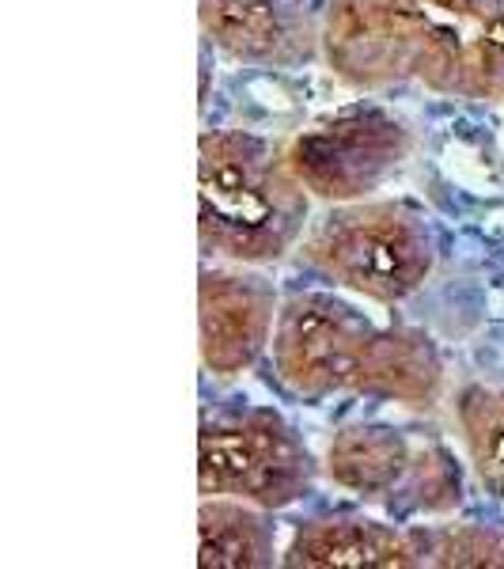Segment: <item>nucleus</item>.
<instances>
[{
    "instance_id": "nucleus-11",
    "label": "nucleus",
    "mask_w": 504,
    "mask_h": 569,
    "mask_svg": "<svg viewBox=\"0 0 504 569\" xmlns=\"http://www.w3.org/2000/svg\"><path fill=\"white\" fill-rule=\"evenodd\" d=\"M201 569H270L281 566L278 525L270 509L240 498H201L198 505Z\"/></svg>"
},
{
    "instance_id": "nucleus-5",
    "label": "nucleus",
    "mask_w": 504,
    "mask_h": 569,
    "mask_svg": "<svg viewBox=\"0 0 504 569\" xmlns=\"http://www.w3.org/2000/svg\"><path fill=\"white\" fill-rule=\"evenodd\" d=\"M319 482L304 437L270 407H220L201 415L198 493L240 498L259 509H289Z\"/></svg>"
},
{
    "instance_id": "nucleus-3",
    "label": "nucleus",
    "mask_w": 504,
    "mask_h": 569,
    "mask_svg": "<svg viewBox=\"0 0 504 569\" xmlns=\"http://www.w3.org/2000/svg\"><path fill=\"white\" fill-rule=\"evenodd\" d=\"M308 187L285 144L246 130H205L198 141V243L235 266L278 262L304 240Z\"/></svg>"
},
{
    "instance_id": "nucleus-12",
    "label": "nucleus",
    "mask_w": 504,
    "mask_h": 569,
    "mask_svg": "<svg viewBox=\"0 0 504 569\" xmlns=\"http://www.w3.org/2000/svg\"><path fill=\"white\" fill-rule=\"evenodd\" d=\"M455 421L478 482L504 501V388L466 383L455 395Z\"/></svg>"
},
{
    "instance_id": "nucleus-10",
    "label": "nucleus",
    "mask_w": 504,
    "mask_h": 569,
    "mask_svg": "<svg viewBox=\"0 0 504 569\" xmlns=\"http://www.w3.org/2000/svg\"><path fill=\"white\" fill-rule=\"evenodd\" d=\"M281 566L292 569H334V566H380L410 569L425 566L417 528H402L369 512H323L300 520Z\"/></svg>"
},
{
    "instance_id": "nucleus-6",
    "label": "nucleus",
    "mask_w": 504,
    "mask_h": 569,
    "mask_svg": "<svg viewBox=\"0 0 504 569\" xmlns=\"http://www.w3.org/2000/svg\"><path fill=\"white\" fill-rule=\"evenodd\" d=\"M326 475L337 490L395 520L444 517L463 505V471L440 440L383 421H350L326 445Z\"/></svg>"
},
{
    "instance_id": "nucleus-9",
    "label": "nucleus",
    "mask_w": 504,
    "mask_h": 569,
    "mask_svg": "<svg viewBox=\"0 0 504 569\" xmlns=\"http://www.w3.org/2000/svg\"><path fill=\"white\" fill-rule=\"evenodd\" d=\"M319 0H198L205 42L259 69H304L323 58Z\"/></svg>"
},
{
    "instance_id": "nucleus-13",
    "label": "nucleus",
    "mask_w": 504,
    "mask_h": 569,
    "mask_svg": "<svg viewBox=\"0 0 504 569\" xmlns=\"http://www.w3.org/2000/svg\"><path fill=\"white\" fill-rule=\"evenodd\" d=\"M425 566H490L504 569V528L493 525H447L417 528Z\"/></svg>"
},
{
    "instance_id": "nucleus-8",
    "label": "nucleus",
    "mask_w": 504,
    "mask_h": 569,
    "mask_svg": "<svg viewBox=\"0 0 504 569\" xmlns=\"http://www.w3.org/2000/svg\"><path fill=\"white\" fill-rule=\"evenodd\" d=\"M281 297L270 278L251 266L201 270L198 278V350L216 380L254 369L278 330Z\"/></svg>"
},
{
    "instance_id": "nucleus-7",
    "label": "nucleus",
    "mask_w": 504,
    "mask_h": 569,
    "mask_svg": "<svg viewBox=\"0 0 504 569\" xmlns=\"http://www.w3.org/2000/svg\"><path fill=\"white\" fill-rule=\"evenodd\" d=\"M410 126L383 107H350L285 141L296 179L326 206L369 198L410 160Z\"/></svg>"
},
{
    "instance_id": "nucleus-4",
    "label": "nucleus",
    "mask_w": 504,
    "mask_h": 569,
    "mask_svg": "<svg viewBox=\"0 0 504 569\" xmlns=\"http://www.w3.org/2000/svg\"><path fill=\"white\" fill-rule=\"evenodd\" d=\"M308 270L375 305L414 297L436 266V236L406 201L361 198L330 206L300 243Z\"/></svg>"
},
{
    "instance_id": "nucleus-2",
    "label": "nucleus",
    "mask_w": 504,
    "mask_h": 569,
    "mask_svg": "<svg viewBox=\"0 0 504 569\" xmlns=\"http://www.w3.org/2000/svg\"><path fill=\"white\" fill-rule=\"evenodd\" d=\"M273 372L308 402L364 395L402 407H436L444 395V357L425 330L383 327L334 292H292L273 330Z\"/></svg>"
},
{
    "instance_id": "nucleus-1",
    "label": "nucleus",
    "mask_w": 504,
    "mask_h": 569,
    "mask_svg": "<svg viewBox=\"0 0 504 569\" xmlns=\"http://www.w3.org/2000/svg\"><path fill=\"white\" fill-rule=\"evenodd\" d=\"M323 61L361 91L504 103V0H326Z\"/></svg>"
}]
</instances>
